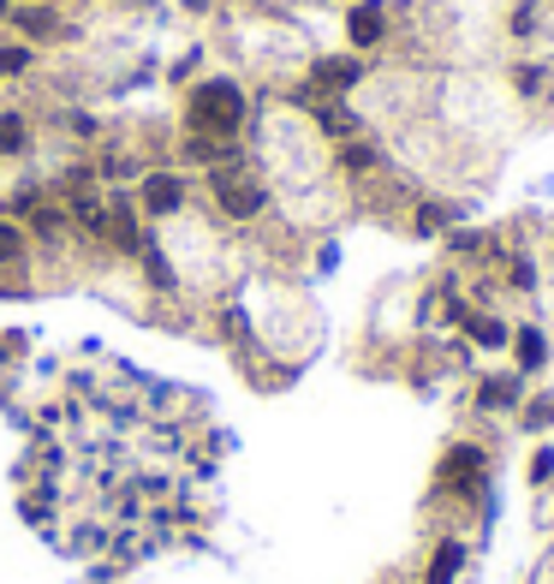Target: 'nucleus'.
Masks as SVG:
<instances>
[{"label":"nucleus","mask_w":554,"mask_h":584,"mask_svg":"<svg viewBox=\"0 0 554 584\" xmlns=\"http://www.w3.org/2000/svg\"><path fill=\"white\" fill-rule=\"evenodd\" d=\"M346 36H352V48H382L388 42V7L382 0H358L352 19H346Z\"/></svg>","instance_id":"4"},{"label":"nucleus","mask_w":554,"mask_h":584,"mask_svg":"<svg viewBox=\"0 0 554 584\" xmlns=\"http://www.w3.org/2000/svg\"><path fill=\"white\" fill-rule=\"evenodd\" d=\"M346 167H352V173L376 167V150H370V143H352V150H346Z\"/></svg>","instance_id":"16"},{"label":"nucleus","mask_w":554,"mask_h":584,"mask_svg":"<svg viewBox=\"0 0 554 584\" xmlns=\"http://www.w3.org/2000/svg\"><path fill=\"white\" fill-rule=\"evenodd\" d=\"M0 150H24V120L19 113H0Z\"/></svg>","instance_id":"12"},{"label":"nucleus","mask_w":554,"mask_h":584,"mask_svg":"<svg viewBox=\"0 0 554 584\" xmlns=\"http://www.w3.org/2000/svg\"><path fill=\"white\" fill-rule=\"evenodd\" d=\"M316 120H323V131H334V138H352L358 131V120L346 108H316Z\"/></svg>","instance_id":"11"},{"label":"nucleus","mask_w":554,"mask_h":584,"mask_svg":"<svg viewBox=\"0 0 554 584\" xmlns=\"http://www.w3.org/2000/svg\"><path fill=\"white\" fill-rule=\"evenodd\" d=\"M192 126L209 131V138H232V131L245 126V90H239V84H227V78L197 84V96H192Z\"/></svg>","instance_id":"1"},{"label":"nucleus","mask_w":554,"mask_h":584,"mask_svg":"<svg viewBox=\"0 0 554 584\" xmlns=\"http://www.w3.org/2000/svg\"><path fill=\"white\" fill-rule=\"evenodd\" d=\"M442 484H447V489H459V495H477V489H484V447L459 442L454 454L442 459Z\"/></svg>","instance_id":"2"},{"label":"nucleus","mask_w":554,"mask_h":584,"mask_svg":"<svg viewBox=\"0 0 554 584\" xmlns=\"http://www.w3.org/2000/svg\"><path fill=\"white\" fill-rule=\"evenodd\" d=\"M513 358H519V370H543V364H548L543 328H519V334H513Z\"/></svg>","instance_id":"9"},{"label":"nucleus","mask_w":554,"mask_h":584,"mask_svg":"<svg viewBox=\"0 0 554 584\" xmlns=\"http://www.w3.org/2000/svg\"><path fill=\"white\" fill-rule=\"evenodd\" d=\"M358 78H363V61H352V54H346V61H316L311 66V84H316V90H328V96L352 90Z\"/></svg>","instance_id":"5"},{"label":"nucleus","mask_w":554,"mask_h":584,"mask_svg":"<svg viewBox=\"0 0 554 584\" xmlns=\"http://www.w3.org/2000/svg\"><path fill=\"white\" fill-rule=\"evenodd\" d=\"M185 203V185L173 180V173H150V180H143V209L150 215H173Z\"/></svg>","instance_id":"6"},{"label":"nucleus","mask_w":554,"mask_h":584,"mask_svg":"<svg viewBox=\"0 0 554 584\" xmlns=\"http://www.w3.org/2000/svg\"><path fill=\"white\" fill-rule=\"evenodd\" d=\"M548 472H554V454H548V447H543V454H536V459H531V477H536V484H548Z\"/></svg>","instance_id":"17"},{"label":"nucleus","mask_w":554,"mask_h":584,"mask_svg":"<svg viewBox=\"0 0 554 584\" xmlns=\"http://www.w3.org/2000/svg\"><path fill=\"white\" fill-rule=\"evenodd\" d=\"M215 197H221V209L239 215V221H251L262 209V185L245 180V173H215Z\"/></svg>","instance_id":"3"},{"label":"nucleus","mask_w":554,"mask_h":584,"mask_svg":"<svg viewBox=\"0 0 554 584\" xmlns=\"http://www.w3.org/2000/svg\"><path fill=\"white\" fill-rule=\"evenodd\" d=\"M459 566H465V543H459V537H447V543L435 549V561H430L424 584H454V578H459Z\"/></svg>","instance_id":"8"},{"label":"nucleus","mask_w":554,"mask_h":584,"mask_svg":"<svg viewBox=\"0 0 554 584\" xmlns=\"http://www.w3.org/2000/svg\"><path fill=\"white\" fill-rule=\"evenodd\" d=\"M143 269H150V281H155V286H173V274H167L162 251H143Z\"/></svg>","instance_id":"15"},{"label":"nucleus","mask_w":554,"mask_h":584,"mask_svg":"<svg viewBox=\"0 0 554 584\" xmlns=\"http://www.w3.org/2000/svg\"><path fill=\"white\" fill-rule=\"evenodd\" d=\"M459 328L471 334V340L484 346V353H501V346L513 340V334H507V323H501V316H459Z\"/></svg>","instance_id":"7"},{"label":"nucleus","mask_w":554,"mask_h":584,"mask_svg":"<svg viewBox=\"0 0 554 584\" xmlns=\"http://www.w3.org/2000/svg\"><path fill=\"white\" fill-rule=\"evenodd\" d=\"M484 412H501V405H519V376H489L484 382Z\"/></svg>","instance_id":"10"},{"label":"nucleus","mask_w":554,"mask_h":584,"mask_svg":"<svg viewBox=\"0 0 554 584\" xmlns=\"http://www.w3.org/2000/svg\"><path fill=\"white\" fill-rule=\"evenodd\" d=\"M24 61H31L24 48H7V54H0V66H7V72H24Z\"/></svg>","instance_id":"18"},{"label":"nucleus","mask_w":554,"mask_h":584,"mask_svg":"<svg viewBox=\"0 0 554 584\" xmlns=\"http://www.w3.org/2000/svg\"><path fill=\"white\" fill-rule=\"evenodd\" d=\"M543 78H548L543 66H519V90L524 96H543Z\"/></svg>","instance_id":"14"},{"label":"nucleus","mask_w":554,"mask_h":584,"mask_svg":"<svg viewBox=\"0 0 554 584\" xmlns=\"http://www.w3.org/2000/svg\"><path fill=\"white\" fill-rule=\"evenodd\" d=\"M19 257H24V232L0 221V262H19Z\"/></svg>","instance_id":"13"}]
</instances>
